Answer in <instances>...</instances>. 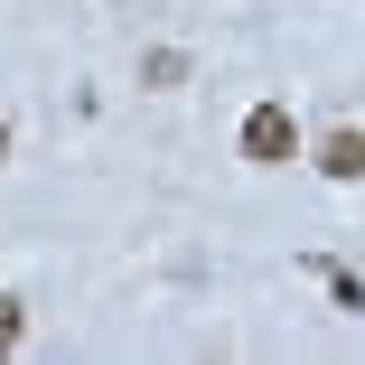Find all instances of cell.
I'll use <instances>...</instances> for the list:
<instances>
[{"instance_id":"7a4b0ae2","label":"cell","mask_w":365,"mask_h":365,"mask_svg":"<svg viewBox=\"0 0 365 365\" xmlns=\"http://www.w3.org/2000/svg\"><path fill=\"white\" fill-rule=\"evenodd\" d=\"M319 178H337V187H356V178H365V131H356V122L319 140Z\"/></svg>"},{"instance_id":"6da1fadb","label":"cell","mask_w":365,"mask_h":365,"mask_svg":"<svg viewBox=\"0 0 365 365\" xmlns=\"http://www.w3.org/2000/svg\"><path fill=\"white\" fill-rule=\"evenodd\" d=\"M244 160H253V169H290V160H300V122H290V103H253V113H244Z\"/></svg>"},{"instance_id":"5b68a950","label":"cell","mask_w":365,"mask_h":365,"mask_svg":"<svg viewBox=\"0 0 365 365\" xmlns=\"http://www.w3.org/2000/svg\"><path fill=\"white\" fill-rule=\"evenodd\" d=\"M19 328H29V319H19V300H0V356L19 346Z\"/></svg>"},{"instance_id":"277c9868","label":"cell","mask_w":365,"mask_h":365,"mask_svg":"<svg viewBox=\"0 0 365 365\" xmlns=\"http://www.w3.org/2000/svg\"><path fill=\"white\" fill-rule=\"evenodd\" d=\"M328 300H337V309H356V319H365V281H356V272H346V262H328Z\"/></svg>"},{"instance_id":"8992f818","label":"cell","mask_w":365,"mask_h":365,"mask_svg":"<svg viewBox=\"0 0 365 365\" xmlns=\"http://www.w3.org/2000/svg\"><path fill=\"white\" fill-rule=\"evenodd\" d=\"M0 150H10V122H0Z\"/></svg>"},{"instance_id":"3957f363","label":"cell","mask_w":365,"mask_h":365,"mask_svg":"<svg viewBox=\"0 0 365 365\" xmlns=\"http://www.w3.org/2000/svg\"><path fill=\"white\" fill-rule=\"evenodd\" d=\"M140 85H160V94L187 85V56H178V47H150V56H140Z\"/></svg>"}]
</instances>
